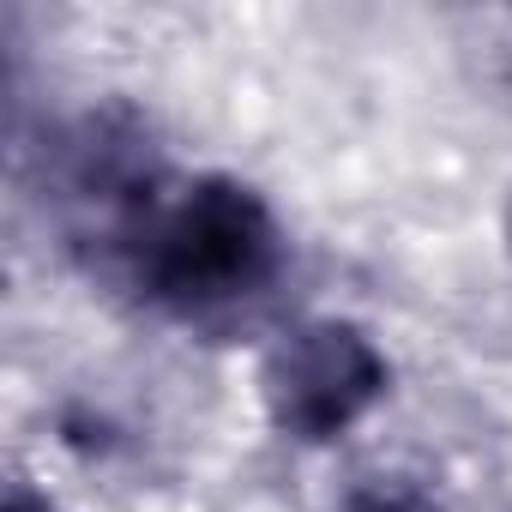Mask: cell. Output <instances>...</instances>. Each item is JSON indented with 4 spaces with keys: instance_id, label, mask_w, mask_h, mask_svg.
Wrapping results in <instances>:
<instances>
[{
    "instance_id": "obj_5",
    "label": "cell",
    "mask_w": 512,
    "mask_h": 512,
    "mask_svg": "<svg viewBox=\"0 0 512 512\" xmlns=\"http://www.w3.org/2000/svg\"><path fill=\"white\" fill-rule=\"evenodd\" d=\"M506 247H512V199H506Z\"/></svg>"
},
{
    "instance_id": "obj_1",
    "label": "cell",
    "mask_w": 512,
    "mask_h": 512,
    "mask_svg": "<svg viewBox=\"0 0 512 512\" xmlns=\"http://www.w3.org/2000/svg\"><path fill=\"white\" fill-rule=\"evenodd\" d=\"M55 199L73 241L139 308L193 332L247 326L290 272V235L247 181L175 175L139 133L109 121L73 127Z\"/></svg>"
},
{
    "instance_id": "obj_3",
    "label": "cell",
    "mask_w": 512,
    "mask_h": 512,
    "mask_svg": "<svg viewBox=\"0 0 512 512\" xmlns=\"http://www.w3.org/2000/svg\"><path fill=\"white\" fill-rule=\"evenodd\" d=\"M350 512H440V506L416 488H362L350 500Z\"/></svg>"
},
{
    "instance_id": "obj_4",
    "label": "cell",
    "mask_w": 512,
    "mask_h": 512,
    "mask_svg": "<svg viewBox=\"0 0 512 512\" xmlns=\"http://www.w3.org/2000/svg\"><path fill=\"white\" fill-rule=\"evenodd\" d=\"M7 512H55L43 494H31V488H13V500H7Z\"/></svg>"
},
{
    "instance_id": "obj_2",
    "label": "cell",
    "mask_w": 512,
    "mask_h": 512,
    "mask_svg": "<svg viewBox=\"0 0 512 512\" xmlns=\"http://www.w3.org/2000/svg\"><path fill=\"white\" fill-rule=\"evenodd\" d=\"M392 386L386 350L350 320H308L284 332L260 368V398L278 434L302 446L344 440Z\"/></svg>"
}]
</instances>
